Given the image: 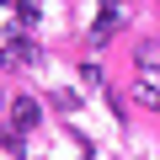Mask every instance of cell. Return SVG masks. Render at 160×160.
Segmentation results:
<instances>
[{
  "label": "cell",
  "instance_id": "1",
  "mask_svg": "<svg viewBox=\"0 0 160 160\" xmlns=\"http://www.w3.org/2000/svg\"><path fill=\"white\" fill-rule=\"evenodd\" d=\"M38 59H43V48H38L32 38H11L6 53H0V64H6V69H32Z\"/></svg>",
  "mask_w": 160,
  "mask_h": 160
},
{
  "label": "cell",
  "instance_id": "2",
  "mask_svg": "<svg viewBox=\"0 0 160 160\" xmlns=\"http://www.w3.org/2000/svg\"><path fill=\"white\" fill-rule=\"evenodd\" d=\"M38 123H43V107H38L32 96H16V102H11V128L27 133V128H38Z\"/></svg>",
  "mask_w": 160,
  "mask_h": 160
},
{
  "label": "cell",
  "instance_id": "3",
  "mask_svg": "<svg viewBox=\"0 0 160 160\" xmlns=\"http://www.w3.org/2000/svg\"><path fill=\"white\" fill-rule=\"evenodd\" d=\"M118 27H123V6H118V0H107V6H102V16H96V27H91V43H107Z\"/></svg>",
  "mask_w": 160,
  "mask_h": 160
},
{
  "label": "cell",
  "instance_id": "4",
  "mask_svg": "<svg viewBox=\"0 0 160 160\" xmlns=\"http://www.w3.org/2000/svg\"><path fill=\"white\" fill-rule=\"evenodd\" d=\"M133 96H139V102H144V107H155V112H160V91H155V86H149V80H139V86H133Z\"/></svg>",
  "mask_w": 160,
  "mask_h": 160
},
{
  "label": "cell",
  "instance_id": "5",
  "mask_svg": "<svg viewBox=\"0 0 160 160\" xmlns=\"http://www.w3.org/2000/svg\"><path fill=\"white\" fill-rule=\"evenodd\" d=\"M38 11H43V0H16V16H22V22H32Z\"/></svg>",
  "mask_w": 160,
  "mask_h": 160
},
{
  "label": "cell",
  "instance_id": "6",
  "mask_svg": "<svg viewBox=\"0 0 160 160\" xmlns=\"http://www.w3.org/2000/svg\"><path fill=\"white\" fill-rule=\"evenodd\" d=\"M0 6H6V0H0Z\"/></svg>",
  "mask_w": 160,
  "mask_h": 160
}]
</instances>
